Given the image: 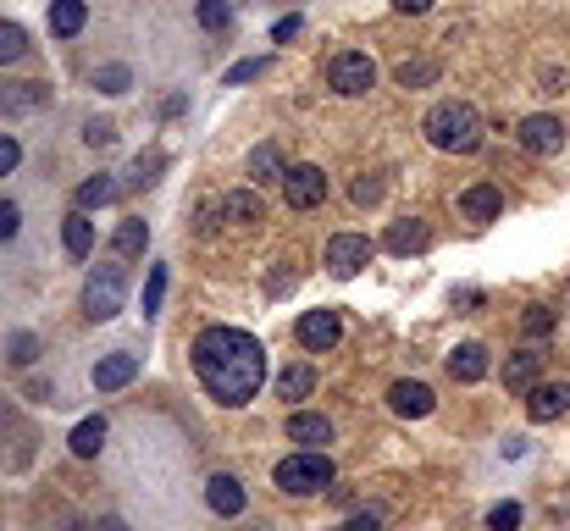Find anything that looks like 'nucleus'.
I'll return each instance as SVG.
<instances>
[{
    "instance_id": "nucleus-13",
    "label": "nucleus",
    "mask_w": 570,
    "mask_h": 531,
    "mask_svg": "<svg viewBox=\"0 0 570 531\" xmlns=\"http://www.w3.org/2000/svg\"><path fill=\"white\" fill-rule=\"evenodd\" d=\"M205 504L216 509V515H244V504H250V498H244V482H238V476H211V482H205Z\"/></svg>"
},
{
    "instance_id": "nucleus-29",
    "label": "nucleus",
    "mask_w": 570,
    "mask_h": 531,
    "mask_svg": "<svg viewBox=\"0 0 570 531\" xmlns=\"http://www.w3.org/2000/svg\"><path fill=\"white\" fill-rule=\"evenodd\" d=\"M161 299H167V266H150V277H144V316H155Z\"/></svg>"
},
{
    "instance_id": "nucleus-19",
    "label": "nucleus",
    "mask_w": 570,
    "mask_h": 531,
    "mask_svg": "<svg viewBox=\"0 0 570 531\" xmlns=\"http://www.w3.org/2000/svg\"><path fill=\"white\" fill-rule=\"evenodd\" d=\"M250 177H255V183H283V177H288L283 150H277V144H255V150H250Z\"/></svg>"
},
{
    "instance_id": "nucleus-33",
    "label": "nucleus",
    "mask_w": 570,
    "mask_h": 531,
    "mask_svg": "<svg viewBox=\"0 0 570 531\" xmlns=\"http://www.w3.org/2000/svg\"><path fill=\"white\" fill-rule=\"evenodd\" d=\"M155 172H161V155H150V161L139 155V161L128 166V189H150V183H155Z\"/></svg>"
},
{
    "instance_id": "nucleus-24",
    "label": "nucleus",
    "mask_w": 570,
    "mask_h": 531,
    "mask_svg": "<svg viewBox=\"0 0 570 531\" xmlns=\"http://www.w3.org/2000/svg\"><path fill=\"white\" fill-rule=\"evenodd\" d=\"M111 244H117V255H144V244H150V227H144L139 216H128V222L117 227V238H111Z\"/></svg>"
},
{
    "instance_id": "nucleus-1",
    "label": "nucleus",
    "mask_w": 570,
    "mask_h": 531,
    "mask_svg": "<svg viewBox=\"0 0 570 531\" xmlns=\"http://www.w3.org/2000/svg\"><path fill=\"white\" fill-rule=\"evenodd\" d=\"M194 371H200L205 393H211L216 404H250L255 393H261L266 382V354L261 343L250 338V332L238 327H205L200 338H194Z\"/></svg>"
},
{
    "instance_id": "nucleus-11",
    "label": "nucleus",
    "mask_w": 570,
    "mask_h": 531,
    "mask_svg": "<svg viewBox=\"0 0 570 531\" xmlns=\"http://www.w3.org/2000/svg\"><path fill=\"white\" fill-rule=\"evenodd\" d=\"M432 388H421V382H393L388 388V410L404 415V421H421V415H432Z\"/></svg>"
},
{
    "instance_id": "nucleus-43",
    "label": "nucleus",
    "mask_w": 570,
    "mask_h": 531,
    "mask_svg": "<svg viewBox=\"0 0 570 531\" xmlns=\"http://www.w3.org/2000/svg\"><path fill=\"white\" fill-rule=\"evenodd\" d=\"M338 531H377V515H371V509H366V515L344 520V526H338Z\"/></svg>"
},
{
    "instance_id": "nucleus-10",
    "label": "nucleus",
    "mask_w": 570,
    "mask_h": 531,
    "mask_svg": "<svg viewBox=\"0 0 570 531\" xmlns=\"http://www.w3.org/2000/svg\"><path fill=\"white\" fill-rule=\"evenodd\" d=\"M521 144L532 155H559V144H565V122L559 117H526L521 122Z\"/></svg>"
},
{
    "instance_id": "nucleus-35",
    "label": "nucleus",
    "mask_w": 570,
    "mask_h": 531,
    "mask_svg": "<svg viewBox=\"0 0 570 531\" xmlns=\"http://www.w3.org/2000/svg\"><path fill=\"white\" fill-rule=\"evenodd\" d=\"M100 89H106V95H128V83H133V72L128 67H106V72H100Z\"/></svg>"
},
{
    "instance_id": "nucleus-40",
    "label": "nucleus",
    "mask_w": 570,
    "mask_h": 531,
    "mask_svg": "<svg viewBox=\"0 0 570 531\" xmlns=\"http://www.w3.org/2000/svg\"><path fill=\"white\" fill-rule=\"evenodd\" d=\"M349 200H355V205H377L382 200V183H377V177H360L355 189H349Z\"/></svg>"
},
{
    "instance_id": "nucleus-23",
    "label": "nucleus",
    "mask_w": 570,
    "mask_h": 531,
    "mask_svg": "<svg viewBox=\"0 0 570 531\" xmlns=\"http://www.w3.org/2000/svg\"><path fill=\"white\" fill-rule=\"evenodd\" d=\"M45 106V89L39 83H17V89H0V111L17 117V111H39Z\"/></svg>"
},
{
    "instance_id": "nucleus-6",
    "label": "nucleus",
    "mask_w": 570,
    "mask_h": 531,
    "mask_svg": "<svg viewBox=\"0 0 570 531\" xmlns=\"http://www.w3.org/2000/svg\"><path fill=\"white\" fill-rule=\"evenodd\" d=\"M327 83H333L338 95H366L371 83H377V67H371L366 50H344L333 61V72H327Z\"/></svg>"
},
{
    "instance_id": "nucleus-22",
    "label": "nucleus",
    "mask_w": 570,
    "mask_h": 531,
    "mask_svg": "<svg viewBox=\"0 0 570 531\" xmlns=\"http://www.w3.org/2000/svg\"><path fill=\"white\" fill-rule=\"evenodd\" d=\"M84 23H89V6H84V0H56V6H50V34L72 39Z\"/></svg>"
},
{
    "instance_id": "nucleus-18",
    "label": "nucleus",
    "mask_w": 570,
    "mask_h": 531,
    "mask_svg": "<svg viewBox=\"0 0 570 531\" xmlns=\"http://www.w3.org/2000/svg\"><path fill=\"white\" fill-rule=\"evenodd\" d=\"M100 443H106V415H89V421H78V426H72V437H67V449L78 454V460H95Z\"/></svg>"
},
{
    "instance_id": "nucleus-20",
    "label": "nucleus",
    "mask_w": 570,
    "mask_h": 531,
    "mask_svg": "<svg viewBox=\"0 0 570 531\" xmlns=\"http://www.w3.org/2000/svg\"><path fill=\"white\" fill-rule=\"evenodd\" d=\"M61 238H67V255L72 260H84L89 249H95V222H89L84 211H72L67 222H61Z\"/></svg>"
},
{
    "instance_id": "nucleus-42",
    "label": "nucleus",
    "mask_w": 570,
    "mask_h": 531,
    "mask_svg": "<svg viewBox=\"0 0 570 531\" xmlns=\"http://www.w3.org/2000/svg\"><path fill=\"white\" fill-rule=\"evenodd\" d=\"M299 28H305L299 17H283V23H272V45H288V39H294Z\"/></svg>"
},
{
    "instance_id": "nucleus-38",
    "label": "nucleus",
    "mask_w": 570,
    "mask_h": 531,
    "mask_svg": "<svg viewBox=\"0 0 570 531\" xmlns=\"http://www.w3.org/2000/svg\"><path fill=\"white\" fill-rule=\"evenodd\" d=\"M84 144H95V150H106V144H117V128H111V122H84Z\"/></svg>"
},
{
    "instance_id": "nucleus-37",
    "label": "nucleus",
    "mask_w": 570,
    "mask_h": 531,
    "mask_svg": "<svg viewBox=\"0 0 570 531\" xmlns=\"http://www.w3.org/2000/svg\"><path fill=\"white\" fill-rule=\"evenodd\" d=\"M487 526H493V531H515V526H521V504H493Z\"/></svg>"
},
{
    "instance_id": "nucleus-45",
    "label": "nucleus",
    "mask_w": 570,
    "mask_h": 531,
    "mask_svg": "<svg viewBox=\"0 0 570 531\" xmlns=\"http://www.w3.org/2000/svg\"><path fill=\"white\" fill-rule=\"evenodd\" d=\"M100 531H128V520H117V515H106V520H100Z\"/></svg>"
},
{
    "instance_id": "nucleus-3",
    "label": "nucleus",
    "mask_w": 570,
    "mask_h": 531,
    "mask_svg": "<svg viewBox=\"0 0 570 531\" xmlns=\"http://www.w3.org/2000/svg\"><path fill=\"white\" fill-rule=\"evenodd\" d=\"M277 487H283V493H294V498L321 493V487H333V460H327L321 449H299V454H288V460L277 465Z\"/></svg>"
},
{
    "instance_id": "nucleus-39",
    "label": "nucleus",
    "mask_w": 570,
    "mask_h": 531,
    "mask_svg": "<svg viewBox=\"0 0 570 531\" xmlns=\"http://www.w3.org/2000/svg\"><path fill=\"white\" fill-rule=\"evenodd\" d=\"M521 327H526V332H532V338H537V332H554V310H543V305H532V310H526V316H521Z\"/></svg>"
},
{
    "instance_id": "nucleus-36",
    "label": "nucleus",
    "mask_w": 570,
    "mask_h": 531,
    "mask_svg": "<svg viewBox=\"0 0 570 531\" xmlns=\"http://www.w3.org/2000/svg\"><path fill=\"white\" fill-rule=\"evenodd\" d=\"M6 354H12L17 366H28V360H34V354H39V338H34V332H17V338L6 343Z\"/></svg>"
},
{
    "instance_id": "nucleus-30",
    "label": "nucleus",
    "mask_w": 570,
    "mask_h": 531,
    "mask_svg": "<svg viewBox=\"0 0 570 531\" xmlns=\"http://www.w3.org/2000/svg\"><path fill=\"white\" fill-rule=\"evenodd\" d=\"M233 23V0H200V28H227Z\"/></svg>"
},
{
    "instance_id": "nucleus-32",
    "label": "nucleus",
    "mask_w": 570,
    "mask_h": 531,
    "mask_svg": "<svg viewBox=\"0 0 570 531\" xmlns=\"http://www.w3.org/2000/svg\"><path fill=\"white\" fill-rule=\"evenodd\" d=\"M272 67V56H255V61H238L233 72H227V89H238V83H255L261 72Z\"/></svg>"
},
{
    "instance_id": "nucleus-31",
    "label": "nucleus",
    "mask_w": 570,
    "mask_h": 531,
    "mask_svg": "<svg viewBox=\"0 0 570 531\" xmlns=\"http://www.w3.org/2000/svg\"><path fill=\"white\" fill-rule=\"evenodd\" d=\"M432 78H438V61H404V67H399L404 89H421V83H432Z\"/></svg>"
},
{
    "instance_id": "nucleus-21",
    "label": "nucleus",
    "mask_w": 570,
    "mask_h": 531,
    "mask_svg": "<svg viewBox=\"0 0 570 531\" xmlns=\"http://www.w3.org/2000/svg\"><path fill=\"white\" fill-rule=\"evenodd\" d=\"M537 371H543V354H537V349L510 354V366H504V388L526 393V388H532V377H537Z\"/></svg>"
},
{
    "instance_id": "nucleus-8",
    "label": "nucleus",
    "mask_w": 570,
    "mask_h": 531,
    "mask_svg": "<svg viewBox=\"0 0 570 531\" xmlns=\"http://www.w3.org/2000/svg\"><path fill=\"white\" fill-rule=\"evenodd\" d=\"M133 377H139V354H128V349H117V354H100V360H95V388H100V393H117V388H128Z\"/></svg>"
},
{
    "instance_id": "nucleus-25",
    "label": "nucleus",
    "mask_w": 570,
    "mask_h": 531,
    "mask_svg": "<svg viewBox=\"0 0 570 531\" xmlns=\"http://www.w3.org/2000/svg\"><path fill=\"white\" fill-rule=\"evenodd\" d=\"M310 388H316V371L310 366H288L283 377H277V393H283V399H310Z\"/></svg>"
},
{
    "instance_id": "nucleus-28",
    "label": "nucleus",
    "mask_w": 570,
    "mask_h": 531,
    "mask_svg": "<svg viewBox=\"0 0 570 531\" xmlns=\"http://www.w3.org/2000/svg\"><path fill=\"white\" fill-rule=\"evenodd\" d=\"M28 50V34L17 23H6V17H0V67H6V61H17Z\"/></svg>"
},
{
    "instance_id": "nucleus-9",
    "label": "nucleus",
    "mask_w": 570,
    "mask_h": 531,
    "mask_svg": "<svg viewBox=\"0 0 570 531\" xmlns=\"http://www.w3.org/2000/svg\"><path fill=\"white\" fill-rule=\"evenodd\" d=\"M338 338H344V327H338V316H333V310H310V316H299V343H305L310 354L333 349Z\"/></svg>"
},
{
    "instance_id": "nucleus-4",
    "label": "nucleus",
    "mask_w": 570,
    "mask_h": 531,
    "mask_svg": "<svg viewBox=\"0 0 570 531\" xmlns=\"http://www.w3.org/2000/svg\"><path fill=\"white\" fill-rule=\"evenodd\" d=\"M122 294H128V272H122V266H95L89 283H84V316L111 321L122 310Z\"/></svg>"
},
{
    "instance_id": "nucleus-7",
    "label": "nucleus",
    "mask_w": 570,
    "mask_h": 531,
    "mask_svg": "<svg viewBox=\"0 0 570 531\" xmlns=\"http://www.w3.org/2000/svg\"><path fill=\"white\" fill-rule=\"evenodd\" d=\"M283 200L294 205V211H310V205L327 200V177H321V166H288V177H283Z\"/></svg>"
},
{
    "instance_id": "nucleus-12",
    "label": "nucleus",
    "mask_w": 570,
    "mask_h": 531,
    "mask_svg": "<svg viewBox=\"0 0 570 531\" xmlns=\"http://www.w3.org/2000/svg\"><path fill=\"white\" fill-rule=\"evenodd\" d=\"M570 410V382H543V388L526 393V415L532 421H559Z\"/></svg>"
},
{
    "instance_id": "nucleus-17",
    "label": "nucleus",
    "mask_w": 570,
    "mask_h": 531,
    "mask_svg": "<svg viewBox=\"0 0 570 531\" xmlns=\"http://www.w3.org/2000/svg\"><path fill=\"white\" fill-rule=\"evenodd\" d=\"M427 222H421V216H404V222H393L388 227V249L393 255H416V249H427Z\"/></svg>"
},
{
    "instance_id": "nucleus-44",
    "label": "nucleus",
    "mask_w": 570,
    "mask_h": 531,
    "mask_svg": "<svg viewBox=\"0 0 570 531\" xmlns=\"http://www.w3.org/2000/svg\"><path fill=\"white\" fill-rule=\"evenodd\" d=\"M393 6H399V12H410V17H416V12H427L432 0H393Z\"/></svg>"
},
{
    "instance_id": "nucleus-15",
    "label": "nucleus",
    "mask_w": 570,
    "mask_h": 531,
    "mask_svg": "<svg viewBox=\"0 0 570 531\" xmlns=\"http://www.w3.org/2000/svg\"><path fill=\"white\" fill-rule=\"evenodd\" d=\"M288 443H305V449H316V443H333V421H327V415H310V410L288 415Z\"/></svg>"
},
{
    "instance_id": "nucleus-26",
    "label": "nucleus",
    "mask_w": 570,
    "mask_h": 531,
    "mask_svg": "<svg viewBox=\"0 0 570 531\" xmlns=\"http://www.w3.org/2000/svg\"><path fill=\"white\" fill-rule=\"evenodd\" d=\"M111 200H117V183H111L106 172L89 177L84 189H78V211H95V205H111Z\"/></svg>"
},
{
    "instance_id": "nucleus-5",
    "label": "nucleus",
    "mask_w": 570,
    "mask_h": 531,
    "mask_svg": "<svg viewBox=\"0 0 570 531\" xmlns=\"http://www.w3.org/2000/svg\"><path fill=\"white\" fill-rule=\"evenodd\" d=\"M371 255H377V244H371L366 233H338V238H327V272H333V277L366 272Z\"/></svg>"
},
{
    "instance_id": "nucleus-41",
    "label": "nucleus",
    "mask_w": 570,
    "mask_h": 531,
    "mask_svg": "<svg viewBox=\"0 0 570 531\" xmlns=\"http://www.w3.org/2000/svg\"><path fill=\"white\" fill-rule=\"evenodd\" d=\"M17 227H23V211L12 200H0V238H17Z\"/></svg>"
},
{
    "instance_id": "nucleus-2",
    "label": "nucleus",
    "mask_w": 570,
    "mask_h": 531,
    "mask_svg": "<svg viewBox=\"0 0 570 531\" xmlns=\"http://www.w3.org/2000/svg\"><path fill=\"white\" fill-rule=\"evenodd\" d=\"M427 139L449 155H471L482 144V122H476V111L465 100H443V106L427 111Z\"/></svg>"
},
{
    "instance_id": "nucleus-34",
    "label": "nucleus",
    "mask_w": 570,
    "mask_h": 531,
    "mask_svg": "<svg viewBox=\"0 0 570 531\" xmlns=\"http://www.w3.org/2000/svg\"><path fill=\"white\" fill-rule=\"evenodd\" d=\"M17 166H23V144H17L12 133H0V177H12Z\"/></svg>"
},
{
    "instance_id": "nucleus-16",
    "label": "nucleus",
    "mask_w": 570,
    "mask_h": 531,
    "mask_svg": "<svg viewBox=\"0 0 570 531\" xmlns=\"http://www.w3.org/2000/svg\"><path fill=\"white\" fill-rule=\"evenodd\" d=\"M449 377L454 382H482L487 377V349L482 343H460V349L449 354Z\"/></svg>"
},
{
    "instance_id": "nucleus-14",
    "label": "nucleus",
    "mask_w": 570,
    "mask_h": 531,
    "mask_svg": "<svg viewBox=\"0 0 570 531\" xmlns=\"http://www.w3.org/2000/svg\"><path fill=\"white\" fill-rule=\"evenodd\" d=\"M460 211L471 216V222H499V211H504V194H499V183H476V189H465Z\"/></svg>"
},
{
    "instance_id": "nucleus-27",
    "label": "nucleus",
    "mask_w": 570,
    "mask_h": 531,
    "mask_svg": "<svg viewBox=\"0 0 570 531\" xmlns=\"http://www.w3.org/2000/svg\"><path fill=\"white\" fill-rule=\"evenodd\" d=\"M222 216H227V222H261V200H255L250 189H238V194H227V200H222Z\"/></svg>"
}]
</instances>
